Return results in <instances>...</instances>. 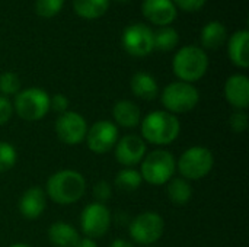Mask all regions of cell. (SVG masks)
<instances>
[{
	"label": "cell",
	"instance_id": "7402d4cb",
	"mask_svg": "<svg viewBox=\"0 0 249 247\" xmlns=\"http://www.w3.org/2000/svg\"><path fill=\"white\" fill-rule=\"evenodd\" d=\"M228 36V31L226 26L220 22H209L203 29H201V44L204 48L209 49H217L219 47H222L226 41Z\"/></svg>",
	"mask_w": 249,
	"mask_h": 247
},
{
	"label": "cell",
	"instance_id": "1f68e13d",
	"mask_svg": "<svg viewBox=\"0 0 249 247\" xmlns=\"http://www.w3.org/2000/svg\"><path fill=\"white\" fill-rule=\"evenodd\" d=\"M50 109L58 114H64L69 109V99L61 93H55L53 98H50Z\"/></svg>",
	"mask_w": 249,
	"mask_h": 247
},
{
	"label": "cell",
	"instance_id": "9a60e30c",
	"mask_svg": "<svg viewBox=\"0 0 249 247\" xmlns=\"http://www.w3.org/2000/svg\"><path fill=\"white\" fill-rule=\"evenodd\" d=\"M225 98L236 111L249 106V79L245 74H232L225 83Z\"/></svg>",
	"mask_w": 249,
	"mask_h": 247
},
{
	"label": "cell",
	"instance_id": "3957f363",
	"mask_svg": "<svg viewBox=\"0 0 249 247\" xmlns=\"http://www.w3.org/2000/svg\"><path fill=\"white\" fill-rule=\"evenodd\" d=\"M209 68V57L203 48L196 45L182 47L172 60L174 74L179 82L194 83L204 77Z\"/></svg>",
	"mask_w": 249,
	"mask_h": 247
},
{
	"label": "cell",
	"instance_id": "2e32d148",
	"mask_svg": "<svg viewBox=\"0 0 249 247\" xmlns=\"http://www.w3.org/2000/svg\"><path fill=\"white\" fill-rule=\"evenodd\" d=\"M47 207V195L45 191L39 186L28 188L20 199H19V213L26 220H36L39 218Z\"/></svg>",
	"mask_w": 249,
	"mask_h": 247
},
{
	"label": "cell",
	"instance_id": "52a82bcc",
	"mask_svg": "<svg viewBox=\"0 0 249 247\" xmlns=\"http://www.w3.org/2000/svg\"><path fill=\"white\" fill-rule=\"evenodd\" d=\"M13 112L28 122L42 119L50 112V95L39 87H28L15 95Z\"/></svg>",
	"mask_w": 249,
	"mask_h": 247
},
{
	"label": "cell",
	"instance_id": "4316f807",
	"mask_svg": "<svg viewBox=\"0 0 249 247\" xmlns=\"http://www.w3.org/2000/svg\"><path fill=\"white\" fill-rule=\"evenodd\" d=\"M16 162H18L16 148L6 141H0V173L10 170L16 165Z\"/></svg>",
	"mask_w": 249,
	"mask_h": 247
},
{
	"label": "cell",
	"instance_id": "ffe728a7",
	"mask_svg": "<svg viewBox=\"0 0 249 247\" xmlns=\"http://www.w3.org/2000/svg\"><path fill=\"white\" fill-rule=\"evenodd\" d=\"M130 89L139 99L155 100L159 95V86L155 77L146 71H137L130 80Z\"/></svg>",
	"mask_w": 249,
	"mask_h": 247
},
{
	"label": "cell",
	"instance_id": "ac0fdd59",
	"mask_svg": "<svg viewBox=\"0 0 249 247\" xmlns=\"http://www.w3.org/2000/svg\"><path fill=\"white\" fill-rule=\"evenodd\" d=\"M248 42L249 33L247 29L236 31L229 39V44H228L229 58L236 67H241V68L249 67Z\"/></svg>",
	"mask_w": 249,
	"mask_h": 247
},
{
	"label": "cell",
	"instance_id": "d590c367",
	"mask_svg": "<svg viewBox=\"0 0 249 247\" xmlns=\"http://www.w3.org/2000/svg\"><path fill=\"white\" fill-rule=\"evenodd\" d=\"M9 247H32V246H29V245H26V243H15V245H10Z\"/></svg>",
	"mask_w": 249,
	"mask_h": 247
},
{
	"label": "cell",
	"instance_id": "f546056e",
	"mask_svg": "<svg viewBox=\"0 0 249 247\" xmlns=\"http://www.w3.org/2000/svg\"><path fill=\"white\" fill-rule=\"evenodd\" d=\"M229 125L233 132L242 134L248 128V114L247 111H236L229 118Z\"/></svg>",
	"mask_w": 249,
	"mask_h": 247
},
{
	"label": "cell",
	"instance_id": "484cf974",
	"mask_svg": "<svg viewBox=\"0 0 249 247\" xmlns=\"http://www.w3.org/2000/svg\"><path fill=\"white\" fill-rule=\"evenodd\" d=\"M20 92V79L13 71H4L0 74V93L6 96L18 95Z\"/></svg>",
	"mask_w": 249,
	"mask_h": 247
},
{
	"label": "cell",
	"instance_id": "d6986e66",
	"mask_svg": "<svg viewBox=\"0 0 249 247\" xmlns=\"http://www.w3.org/2000/svg\"><path fill=\"white\" fill-rule=\"evenodd\" d=\"M48 240L54 247H76L80 236L71 224L55 221L48 227Z\"/></svg>",
	"mask_w": 249,
	"mask_h": 247
},
{
	"label": "cell",
	"instance_id": "7a4b0ae2",
	"mask_svg": "<svg viewBox=\"0 0 249 247\" xmlns=\"http://www.w3.org/2000/svg\"><path fill=\"white\" fill-rule=\"evenodd\" d=\"M142 138L155 146L172 144L181 132V122L177 115L166 111H153L140 122Z\"/></svg>",
	"mask_w": 249,
	"mask_h": 247
},
{
	"label": "cell",
	"instance_id": "d6a6232c",
	"mask_svg": "<svg viewBox=\"0 0 249 247\" xmlns=\"http://www.w3.org/2000/svg\"><path fill=\"white\" fill-rule=\"evenodd\" d=\"M172 3L185 12H197L206 4V0H172Z\"/></svg>",
	"mask_w": 249,
	"mask_h": 247
},
{
	"label": "cell",
	"instance_id": "ba28073f",
	"mask_svg": "<svg viewBox=\"0 0 249 247\" xmlns=\"http://www.w3.org/2000/svg\"><path fill=\"white\" fill-rule=\"evenodd\" d=\"M128 233L134 243L150 246L162 239L165 233V221L158 213L144 211L130 221Z\"/></svg>",
	"mask_w": 249,
	"mask_h": 247
},
{
	"label": "cell",
	"instance_id": "44dd1931",
	"mask_svg": "<svg viewBox=\"0 0 249 247\" xmlns=\"http://www.w3.org/2000/svg\"><path fill=\"white\" fill-rule=\"evenodd\" d=\"M166 195L174 205H187L193 197V188L184 178H172L166 183Z\"/></svg>",
	"mask_w": 249,
	"mask_h": 247
},
{
	"label": "cell",
	"instance_id": "8992f818",
	"mask_svg": "<svg viewBox=\"0 0 249 247\" xmlns=\"http://www.w3.org/2000/svg\"><path fill=\"white\" fill-rule=\"evenodd\" d=\"M160 102L166 112L187 114L191 112L200 102V92L191 83L185 82H172L169 83L160 95Z\"/></svg>",
	"mask_w": 249,
	"mask_h": 247
},
{
	"label": "cell",
	"instance_id": "4fadbf2b",
	"mask_svg": "<svg viewBox=\"0 0 249 247\" xmlns=\"http://www.w3.org/2000/svg\"><path fill=\"white\" fill-rule=\"evenodd\" d=\"M114 148L115 160L124 167H134L136 165H140L147 151L146 141L136 134H127L118 138Z\"/></svg>",
	"mask_w": 249,
	"mask_h": 247
},
{
	"label": "cell",
	"instance_id": "5bb4252c",
	"mask_svg": "<svg viewBox=\"0 0 249 247\" xmlns=\"http://www.w3.org/2000/svg\"><path fill=\"white\" fill-rule=\"evenodd\" d=\"M142 13L155 25L168 26L177 17V6L172 0H143Z\"/></svg>",
	"mask_w": 249,
	"mask_h": 247
},
{
	"label": "cell",
	"instance_id": "603a6c76",
	"mask_svg": "<svg viewBox=\"0 0 249 247\" xmlns=\"http://www.w3.org/2000/svg\"><path fill=\"white\" fill-rule=\"evenodd\" d=\"M109 0H73L74 12L83 19H98L107 13Z\"/></svg>",
	"mask_w": 249,
	"mask_h": 247
},
{
	"label": "cell",
	"instance_id": "cb8c5ba5",
	"mask_svg": "<svg viewBox=\"0 0 249 247\" xmlns=\"http://www.w3.org/2000/svg\"><path fill=\"white\" fill-rule=\"evenodd\" d=\"M142 183H143L142 175L134 167L121 169L114 179V185L123 192H134L142 186Z\"/></svg>",
	"mask_w": 249,
	"mask_h": 247
},
{
	"label": "cell",
	"instance_id": "9c48e42d",
	"mask_svg": "<svg viewBox=\"0 0 249 247\" xmlns=\"http://www.w3.org/2000/svg\"><path fill=\"white\" fill-rule=\"evenodd\" d=\"M111 213L105 204L92 202L86 205L80 214V227L85 237L101 239L104 237L111 227Z\"/></svg>",
	"mask_w": 249,
	"mask_h": 247
},
{
	"label": "cell",
	"instance_id": "6da1fadb",
	"mask_svg": "<svg viewBox=\"0 0 249 247\" xmlns=\"http://www.w3.org/2000/svg\"><path fill=\"white\" fill-rule=\"evenodd\" d=\"M86 192V179L73 169H63L53 173L45 183V195L58 205L79 202Z\"/></svg>",
	"mask_w": 249,
	"mask_h": 247
},
{
	"label": "cell",
	"instance_id": "e0dca14e",
	"mask_svg": "<svg viewBox=\"0 0 249 247\" xmlns=\"http://www.w3.org/2000/svg\"><path fill=\"white\" fill-rule=\"evenodd\" d=\"M112 118H114L117 127L134 128L142 122V111L134 102L123 99L114 105Z\"/></svg>",
	"mask_w": 249,
	"mask_h": 247
},
{
	"label": "cell",
	"instance_id": "836d02e7",
	"mask_svg": "<svg viewBox=\"0 0 249 247\" xmlns=\"http://www.w3.org/2000/svg\"><path fill=\"white\" fill-rule=\"evenodd\" d=\"M76 247H98L96 246V242L93 239H89V237H80V240L77 242Z\"/></svg>",
	"mask_w": 249,
	"mask_h": 247
},
{
	"label": "cell",
	"instance_id": "277c9868",
	"mask_svg": "<svg viewBox=\"0 0 249 247\" xmlns=\"http://www.w3.org/2000/svg\"><path fill=\"white\" fill-rule=\"evenodd\" d=\"M139 172L150 185H166L177 172V160L168 150H153L146 153Z\"/></svg>",
	"mask_w": 249,
	"mask_h": 247
},
{
	"label": "cell",
	"instance_id": "d4e9b609",
	"mask_svg": "<svg viewBox=\"0 0 249 247\" xmlns=\"http://www.w3.org/2000/svg\"><path fill=\"white\" fill-rule=\"evenodd\" d=\"M178 41H179V35L171 26H162L160 29L153 32L155 48L160 51H172L178 45Z\"/></svg>",
	"mask_w": 249,
	"mask_h": 247
},
{
	"label": "cell",
	"instance_id": "83f0119b",
	"mask_svg": "<svg viewBox=\"0 0 249 247\" xmlns=\"http://www.w3.org/2000/svg\"><path fill=\"white\" fill-rule=\"evenodd\" d=\"M64 4V0H35V12L41 17L55 16Z\"/></svg>",
	"mask_w": 249,
	"mask_h": 247
},
{
	"label": "cell",
	"instance_id": "5b68a950",
	"mask_svg": "<svg viewBox=\"0 0 249 247\" xmlns=\"http://www.w3.org/2000/svg\"><path fill=\"white\" fill-rule=\"evenodd\" d=\"M214 166V156L210 148L194 146L187 148L177 160V170L185 181H200L206 178Z\"/></svg>",
	"mask_w": 249,
	"mask_h": 247
},
{
	"label": "cell",
	"instance_id": "8fae6325",
	"mask_svg": "<svg viewBox=\"0 0 249 247\" xmlns=\"http://www.w3.org/2000/svg\"><path fill=\"white\" fill-rule=\"evenodd\" d=\"M124 49L133 57H146L155 49L153 31L144 23L127 26L121 36Z\"/></svg>",
	"mask_w": 249,
	"mask_h": 247
},
{
	"label": "cell",
	"instance_id": "30bf717a",
	"mask_svg": "<svg viewBox=\"0 0 249 247\" xmlns=\"http://www.w3.org/2000/svg\"><path fill=\"white\" fill-rule=\"evenodd\" d=\"M54 130L63 144L79 146L85 141L89 127L83 115L74 111H66L55 119Z\"/></svg>",
	"mask_w": 249,
	"mask_h": 247
},
{
	"label": "cell",
	"instance_id": "8d00e7d4",
	"mask_svg": "<svg viewBox=\"0 0 249 247\" xmlns=\"http://www.w3.org/2000/svg\"><path fill=\"white\" fill-rule=\"evenodd\" d=\"M115 1H120V3H125V1H128V0H115Z\"/></svg>",
	"mask_w": 249,
	"mask_h": 247
},
{
	"label": "cell",
	"instance_id": "4dcf8cb0",
	"mask_svg": "<svg viewBox=\"0 0 249 247\" xmlns=\"http://www.w3.org/2000/svg\"><path fill=\"white\" fill-rule=\"evenodd\" d=\"M13 115V105L12 102L4 98V96H0V127L7 124L10 121Z\"/></svg>",
	"mask_w": 249,
	"mask_h": 247
},
{
	"label": "cell",
	"instance_id": "7c38bea8",
	"mask_svg": "<svg viewBox=\"0 0 249 247\" xmlns=\"http://www.w3.org/2000/svg\"><path fill=\"white\" fill-rule=\"evenodd\" d=\"M118 138H120L118 127L108 119H101L88 130L85 140L92 153L107 154L109 150L115 147Z\"/></svg>",
	"mask_w": 249,
	"mask_h": 247
},
{
	"label": "cell",
	"instance_id": "e575fe53",
	"mask_svg": "<svg viewBox=\"0 0 249 247\" xmlns=\"http://www.w3.org/2000/svg\"><path fill=\"white\" fill-rule=\"evenodd\" d=\"M109 247H134L133 243L130 240H125V239H115L112 240L111 246Z\"/></svg>",
	"mask_w": 249,
	"mask_h": 247
},
{
	"label": "cell",
	"instance_id": "f1b7e54d",
	"mask_svg": "<svg viewBox=\"0 0 249 247\" xmlns=\"http://www.w3.org/2000/svg\"><path fill=\"white\" fill-rule=\"evenodd\" d=\"M92 194H93L95 202L107 204L112 197V186L107 181H99L93 185Z\"/></svg>",
	"mask_w": 249,
	"mask_h": 247
}]
</instances>
